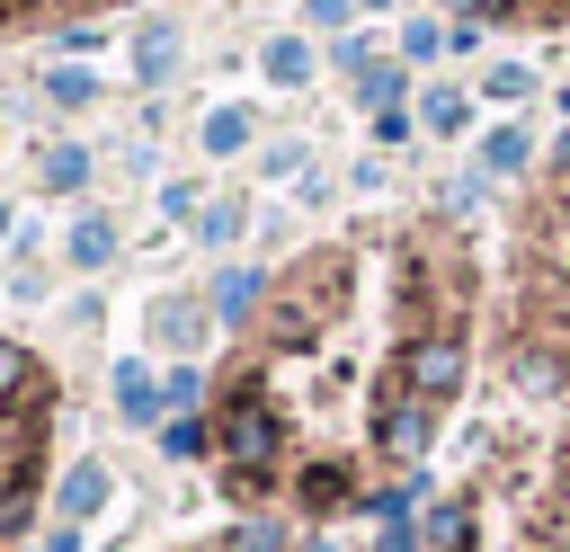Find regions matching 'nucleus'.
Returning <instances> with one entry per match:
<instances>
[{"label":"nucleus","instance_id":"f257e3e1","mask_svg":"<svg viewBox=\"0 0 570 552\" xmlns=\"http://www.w3.org/2000/svg\"><path fill=\"white\" fill-rule=\"evenodd\" d=\"M53 374L36 347L0 338V552L27 543L36 525V499H45V463H53Z\"/></svg>","mask_w":570,"mask_h":552},{"label":"nucleus","instance_id":"f03ea898","mask_svg":"<svg viewBox=\"0 0 570 552\" xmlns=\"http://www.w3.org/2000/svg\"><path fill=\"white\" fill-rule=\"evenodd\" d=\"M392 374H401V392H419V401H454V392H463V338H454V329H410V338L392 347Z\"/></svg>","mask_w":570,"mask_h":552},{"label":"nucleus","instance_id":"7ed1b4c3","mask_svg":"<svg viewBox=\"0 0 570 552\" xmlns=\"http://www.w3.org/2000/svg\"><path fill=\"white\" fill-rule=\"evenodd\" d=\"M428 436H436V401H419V392H401V383H383V401H374V454L383 463H419L428 454Z\"/></svg>","mask_w":570,"mask_h":552},{"label":"nucleus","instance_id":"20e7f679","mask_svg":"<svg viewBox=\"0 0 570 552\" xmlns=\"http://www.w3.org/2000/svg\"><path fill=\"white\" fill-rule=\"evenodd\" d=\"M196 552H294V543H285V525H267V516H249V525H232L223 543H196Z\"/></svg>","mask_w":570,"mask_h":552},{"label":"nucleus","instance_id":"39448f33","mask_svg":"<svg viewBox=\"0 0 570 552\" xmlns=\"http://www.w3.org/2000/svg\"><path fill=\"white\" fill-rule=\"evenodd\" d=\"M428 534H436V552H463V543H472V507H436Z\"/></svg>","mask_w":570,"mask_h":552},{"label":"nucleus","instance_id":"423d86ee","mask_svg":"<svg viewBox=\"0 0 570 552\" xmlns=\"http://www.w3.org/2000/svg\"><path fill=\"white\" fill-rule=\"evenodd\" d=\"M481 160H490V169H525V134H517V125H499V134L481 142Z\"/></svg>","mask_w":570,"mask_h":552},{"label":"nucleus","instance_id":"0eeeda50","mask_svg":"<svg viewBox=\"0 0 570 552\" xmlns=\"http://www.w3.org/2000/svg\"><path fill=\"white\" fill-rule=\"evenodd\" d=\"M428 125L454 134V125H463V89H428Z\"/></svg>","mask_w":570,"mask_h":552},{"label":"nucleus","instance_id":"6e6552de","mask_svg":"<svg viewBox=\"0 0 570 552\" xmlns=\"http://www.w3.org/2000/svg\"><path fill=\"white\" fill-rule=\"evenodd\" d=\"M517 383H525V392H552V383H561V365H552V356H534V347H525V356H517Z\"/></svg>","mask_w":570,"mask_h":552},{"label":"nucleus","instance_id":"1a4fd4ad","mask_svg":"<svg viewBox=\"0 0 570 552\" xmlns=\"http://www.w3.org/2000/svg\"><path fill=\"white\" fill-rule=\"evenodd\" d=\"M525 89H534L525 62H499V71H490V98H525Z\"/></svg>","mask_w":570,"mask_h":552},{"label":"nucleus","instance_id":"9d476101","mask_svg":"<svg viewBox=\"0 0 570 552\" xmlns=\"http://www.w3.org/2000/svg\"><path fill=\"white\" fill-rule=\"evenodd\" d=\"M303 62H312L303 45H267V71H276V80H303Z\"/></svg>","mask_w":570,"mask_h":552},{"label":"nucleus","instance_id":"9b49d317","mask_svg":"<svg viewBox=\"0 0 570 552\" xmlns=\"http://www.w3.org/2000/svg\"><path fill=\"white\" fill-rule=\"evenodd\" d=\"M543 543H552V552H570V507H552V516H543Z\"/></svg>","mask_w":570,"mask_h":552},{"label":"nucleus","instance_id":"f8f14e48","mask_svg":"<svg viewBox=\"0 0 570 552\" xmlns=\"http://www.w3.org/2000/svg\"><path fill=\"white\" fill-rule=\"evenodd\" d=\"M347 9H356V0H312V18H321V27H338Z\"/></svg>","mask_w":570,"mask_h":552},{"label":"nucleus","instance_id":"ddd939ff","mask_svg":"<svg viewBox=\"0 0 570 552\" xmlns=\"http://www.w3.org/2000/svg\"><path fill=\"white\" fill-rule=\"evenodd\" d=\"M561 178H570V134H561Z\"/></svg>","mask_w":570,"mask_h":552}]
</instances>
